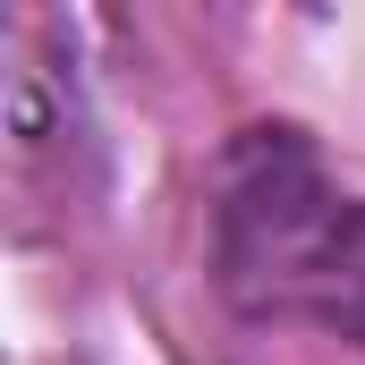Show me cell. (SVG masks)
<instances>
[{
  "label": "cell",
  "instance_id": "1",
  "mask_svg": "<svg viewBox=\"0 0 365 365\" xmlns=\"http://www.w3.org/2000/svg\"><path fill=\"white\" fill-rule=\"evenodd\" d=\"M212 272L255 323L365 340V195L323 179L297 128H238L212 179Z\"/></svg>",
  "mask_w": 365,
  "mask_h": 365
}]
</instances>
